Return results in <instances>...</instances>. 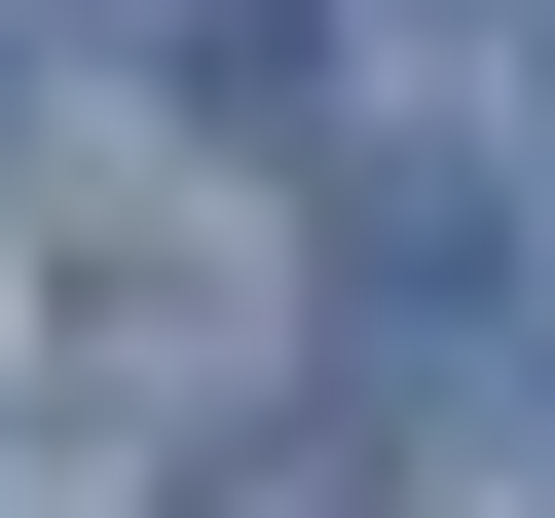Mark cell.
<instances>
[{
  "label": "cell",
  "mask_w": 555,
  "mask_h": 518,
  "mask_svg": "<svg viewBox=\"0 0 555 518\" xmlns=\"http://www.w3.org/2000/svg\"><path fill=\"white\" fill-rule=\"evenodd\" d=\"M481 259H518V222H481V148H408V185L334 148V371H481Z\"/></svg>",
  "instance_id": "obj_1"
},
{
  "label": "cell",
  "mask_w": 555,
  "mask_h": 518,
  "mask_svg": "<svg viewBox=\"0 0 555 518\" xmlns=\"http://www.w3.org/2000/svg\"><path fill=\"white\" fill-rule=\"evenodd\" d=\"M185 518H334V444H222V481H185Z\"/></svg>",
  "instance_id": "obj_2"
}]
</instances>
